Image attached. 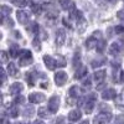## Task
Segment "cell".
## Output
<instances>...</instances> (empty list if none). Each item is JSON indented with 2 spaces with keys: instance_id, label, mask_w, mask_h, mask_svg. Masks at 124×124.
<instances>
[{
  "instance_id": "cell-1",
  "label": "cell",
  "mask_w": 124,
  "mask_h": 124,
  "mask_svg": "<svg viewBox=\"0 0 124 124\" xmlns=\"http://www.w3.org/2000/svg\"><path fill=\"white\" fill-rule=\"evenodd\" d=\"M32 62V55L29 50H23L20 52V58H19V65L20 66H27Z\"/></svg>"
},
{
  "instance_id": "cell-2",
  "label": "cell",
  "mask_w": 124,
  "mask_h": 124,
  "mask_svg": "<svg viewBox=\"0 0 124 124\" xmlns=\"http://www.w3.org/2000/svg\"><path fill=\"white\" fill-rule=\"evenodd\" d=\"M96 99H97V96L96 93H91V96H88L87 101H85V112L87 113V114H89V113H92L93 108H94L96 106Z\"/></svg>"
},
{
  "instance_id": "cell-3",
  "label": "cell",
  "mask_w": 124,
  "mask_h": 124,
  "mask_svg": "<svg viewBox=\"0 0 124 124\" xmlns=\"http://www.w3.org/2000/svg\"><path fill=\"white\" fill-rule=\"evenodd\" d=\"M60 103H61L60 97H58L57 94H54L52 97L50 98V101H48V106H47L48 110H50L51 113H57V110H58V108H60Z\"/></svg>"
},
{
  "instance_id": "cell-4",
  "label": "cell",
  "mask_w": 124,
  "mask_h": 124,
  "mask_svg": "<svg viewBox=\"0 0 124 124\" xmlns=\"http://www.w3.org/2000/svg\"><path fill=\"white\" fill-rule=\"evenodd\" d=\"M110 119H112L110 112H99L98 116L94 118V123L96 124H108Z\"/></svg>"
},
{
  "instance_id": "cell-5",
  "label": "cell",
  "mask_w": 124,
  "mask_h": 124,
  "mask_svg": "<svg viewBox=\"0 0 124 124\" xmlns=\"http://www.w3.org/2000/svg\"><path fill=\"white\" fill-rule=\"evenodd\" d=\"M29 101H30V103H32V104H35V103H41V102L45 101V94L39 93V92H32L29 94Z\"/></svg>"
},
{
  "instance_id": "cell-6",
  "label": "cell",
  "mask_w": 124,
  "mask_h": 124,
  "mask_svg": "<svg viewBox=\"0 0 124 124\" xmlns=\"http://www.w3.org/2000/svg\"><path fill=\"white\" fill-rule=\"evenodd\" d=\"M44 62H45L46 67H47L50 71H54V70L58 66V65H57V60L54 58L52 56H48V55L44 56Z\"/></svg>"
},
{
  "instance_id": "cell-7",
  "label": "cell",
  "mask_w": 124,
  "mask_h": 124,
  "mask_svg": "<svg viewBox=\"0 0 124 124\" xmlns=\"http://www.w3.org/2000/svg\"><path fill=\"white\" fill-rule=\"evenodd\" d=\"M16 16H17L19 23L23 24V25H26L30 21V14L27 11H25V10H19L16 13Z\"/></svg>"
},
{
  "instance_id": "cell-8",
  "label": "cell",
  "mask_w": 124,
  "mask_h": 124,
  "mask_svg": "<svg viewBox=\"0 0 124 124\" xmlns=\"http://www.w3.org/2000/svg\"><path fill=\"white\" fill-rule=\"evenodd\" d=\"M65 40H66V32L63 29H58L56 31V36H55V41H56V45L57 46H62L65 44Z\"/></svg>"
},
{
  "instance_id": "cell-9",
  "label": "cell",
  "mask_w": 124,
  "mask_h": 124,
  "mask_svg": "<svg viewBox=\"0 0 124 124\" xmlns=\"http://www.w3.org/2000/svg\"><path fill=\"white\" fill-rule=\"evenodd\" d=\"M67 81V73L63 71H60V72H56L55 75V82L57 86H63Z\"/></svg>"
},
{
  "instance_id": "cell-10",
  "label": "cell",
  "mask_w": 124,
  "mask_h": 124,
  "mask_svg": "<svg viewBox=\"0 0 124 124\" xmlns=\"http://www.w3.org/2000/svg\"><path fill=\"white\" fill-rule=\"evenodd\" d=\"M117 97V92L113 89V88H107L102 92V98L104 101H110V99H114Z\"/></svg>"
},
{
  "instance_id": "cell-11",
  "label": "cell",
  "mask_w": 124,
  "mask_h": 124,
  "mask_svg": "<svg viewBox=\"0 0 124 124\" xmlns=\"http://www.w3.org/2000/svg\"><path fill=\"white\" fill-rule=\"evenodd\" d=\"M23 89H24V86L20 83V82H15V83H13L11 86H10V88H9L10 93H11L13 96H19L20 92H21Z\"/></svg>"
},
{
  "instance_id": "cell-12",
  "label": "cell",
  "mask_w": 124,
  "mask_h": 124,
  "mask_svg": "<svg viewBox=\"0 0 124 124\" xmlns=\"http://www.w3.org/2000/svg\"><path fill=\"white\" fill-rule=\"evenodd\" d=\"M60 5L63 10H68V11H72L76 9L75 1H72V0H60Z\"/></svg>"
},
{
  "instance_id": "cell-13",
  "label": "cell",
  "mask_w": 124,
  "mask_h": 124,
  "mask_svg": "<svg viewBox=\"0 0 124 124\" xmlns=\"http://www.w3.org/2000/svg\"><path fill=\"white\" fill-rule=\"evenodd\" d=\"M107 76V72L104 70H101V71H96L94 72V75H93V78H94L96 82H98V83H102L103 81H104Z\"/></svg>"
},
{
  "instance_id": "cell-14",
  "label": "cell",
  "mask_w": 124,
  "mask_h": 124,
  "mask_svg": "<svg viewBox=\"0 0 124 124\" xmlns=\"http://www.w3.org/2000/svg\"><path fill=\"white\" fill-rule=\"evenodd\" d=\"M81 117H82V113L78 109H73V110H71L68 113V119L71 122H77V120L81 119Z\"/></svg>"
},
{
  "instance_id": "cell-15",
  "label": "cell",
  "mask_w": 124,
  "mask_h": 124,
  "mask_svg": "<svg viewBox=\"0 0 124 124\" xmlns=\"http://www.w3.org/2000/svg\"><path fill=\"white\" fill-rule=\"evenodd\" d=\"M82 93V89L79 88V86H72L70 89H68V94L73 98H78Z\"/></svg>"
},
{
  "instance_id": "cell-16",
  "label": "cell",
  "mask_w": 124,
  "mask_h": 124,
  "mask_svg": "<svg viewBox=\"0 0 124 124\" xmlns=\"http://www.w3.org/2000/svg\"><path fill=\"white\" fill-rule=\"evenodd\" d=\"M70 19H73V20H77V21H81V20L83 19V14H82V11H79V10L75 9V10H72V11H70Z\"/></svg>"
},
{
  "instance_id": "cell-17",
  "label": "cell",
  "mask_w": 124,
  "mask_h": 124,
  "mask_svg": "<svg viewBox=\"0 0 124 124\" xmlns=\"http://www.w3.org/2000/svg\"><path fill=\"white\" fill-rule=\"evenodd\" d=\"M20 47H19V45H16V44H11L10 45V48H9V54L11 55V57H17V55H20Z\"/></svg>"
},
{
  "instance_id": "cell-18",
  "label": "cell",
  "mask_w": 124,
  "mask_h": 124,
  "mask_svg": "<svg viewBox=\"0 0 124 124\" xmlns=\"http://www.w3.org/2000/svg\"><path fill=\"white\" fill-rule=\"evenodd\" d=\"M119 51H120V42H113L110 44L109 46V54L113 55V56H116L119 54Z\"/></svg>"
},
{
  "instance_id": "cell-19",
  "label": "cell",
  "mask_w": 124,
  "mask_h": 124,
  "mask_svg": "<svg viewBox=\"0 0 124 124\" xmlns=\"http://www.w3.org/2000/svg\"><path fill=\"white\" fill-rule=\"evenodd\" d=\"M85 45H86V47H87L88 50H92L93 47H97V45H98V40H97V39H94L93 36H91L89 39H87V40H86Z\"/></svg>"
},
{
  "instance_id": "cell-20",
  "label": "cell",
  "mask_w": 124,
  "mask_h": 124,
  "mask_svg": "<svg viewBox=\"0 0 124 124\" xmlns=\"http://www.w3.org/2000/svg\"><path fill=\"white\" fill-rule=\"evenodd\" d=\"M87 75V68L85 66H79V70L76 71V75H75V78L76 79H79L82 77H85Z\"/></svg>"
},
{
  "instance_id": "cell-21",
  "label": "cell",
  "mask_w": 124,
  "mask_h": 124,
  "mask_svg": "<svg viewBox=\"0 0 124 124\" xmlns=\"http://www.w3.org/2000/svg\"><path fill=\"white\" fill-rule=\"evenodd\" d=\"M103 63H106V58H104V57H98V58L93 60V61L91 62V66H92L93 68H97V67L102 66Z\"/></svg>"
},
{
  "instance_id": "cell-22",
  "label": "cell",
  "mask_w": 124,
  "mask_h": 124,
  "mask_svg": "<svg viewBox=\"0 0 124 124\" xmlns=\"http://www.w3.org/2000/svg\"><path fill=\"white\" fill-rule=\"evenodd\" d=\"M8 116L10 118H16L19 116V109L16 106H11L9 109H8Z\"/></svg>"
},
{
  "instance_id": "cell-23",
  "label": "cell",
  "mask_w": 124,
  "mask_h": 124,
  "mask_svg": "<svg viewBox=\"0 0 124 124\" xmlns=\"http://www.w3.org/2000/svg\"><path fill=\"white\" fill-rule=\"evenodd\" d=\"M8 73L10 75V76H16L17 75V67H16V65L15 63H11V62H10V63L8 65Z\"/></svg>"
},
{
  "instance_id": "cell-24",
  "label": "cell",
  "mask_w": 124,
  "mask_h": 124,
  "mask_svg": "<svg viewBox=\"0 0 124 124\" xmlns=\"http://www.w3.org/2000/svg\"><path fill=\"white\" fill-rule=\"evenodd\" d=\"M27 30L30 31V32H32V34H35V35H37V34H40V31H41V29H40V26L36 24V23H32L29 27H27Z\"/></svg>"
},
{
  "instance_id": "cell-25",
  "label": "cell",
  "mask_w": 124,
  "mask_h": 124,
  "mask_svg": "<svg viewBox=\"0 0 124 124\" xmlns=\"http://www.w3.org/2000/svg\"><path fill=\"white\" fill-rule=\"evenodd\" d=\"M30 8H31V11H32L34 14H40L41 11H42L41 5L40 4H36V3H31L30 4Z\"/></svg>"
},
{
  "instance_id": "cell-26",
  "label": "cell",
  "mask_w": 124,
  "mask_h": 124,
  "mask_svg": "<svg viewBox=\"0 0 124 124\" xmlns=\"http://www.w3.org/2000/svg\"><path fill=\"white\" fill-rule=\"evenodd\" d=\"M106 47H107L106 40H101V41H98V45H97V51H98V54H103V51L106 50Z\"/></svg>"
},
{
  "instance_id": "cell-27",
  "label": "cell",
  "mask_w": 124,
  "mask_h": 124,
  "mask_svg": "<svg viewBox=\"0 0 124 124\" xmlns=\"http://www.w3.org/2000/svg\"><path fill=\"white\" fill-rule=\"evenodd\" d=\"M116 102H117V104L118 106H120V107H124V89L119 93V94H117V97H116Z\"/></svg>"
},
{
  "instance_id": "cell-28",
  "label": "cell",
  "mask_w": 124,
  "mask_h": 124,
  "mask_svg": "<svg viewBox=\"0 0 124 124\" xmlns=\"http://www.w3.org/2000/svg\"><path fill=\"white\" fill-rule=\"evenodd\" d=\"M35 79H36V76L34 75V73H27V76H26V81H27V83H29V86H35Z\"/></svg>"
},
{
  "instance_id": "cell-29",
  "label": "cell",
  "mask_w": 124,
  "mask_h": 124,
  "mask_svg": "<svg viewBox=\"0 0 124 124\" xmlns=\"http://www.w3.org/2000/svg\"><path fill=\"white\" fill-rule=\"evenodd\" d=\"M39 116L41 118H48V108H44V107H41L39 109Z\"/></svg>"
},
{
  "instance_id": "cell-30",
  "label": "cell",
  "mask_w": 124,
  "mask_h": 124,
  "mask_svg": "<svg viewBox=\"0 0 124 124\" xmlns=\"http://www.w3.org/2000/svg\"><path fill=\"white\" fill-rule=\"evenodd\" d=\"M32 46H34L35 51H40L41 50V42H40V39L39 37H35L32 40Z\"/></svg>"
},
{
  "instance_id": "cell-31",
  "label": "cell",
  "mask_w": 124,
  "mask_h": 124,
  "mask_svg": "<svg viewBox=\"0 0 124 124\" xmlns=\"http://www.w3.org/2000/svg\"><path fill=\"white\" fill-rule=\"evenodd\" d=\"M10 14H11V9H10L9 6H6V5H1V15L8 16Z\"/></svg>"
},
{
  "instance_id": "cell-32",
  "label": "cell",
  "mask_w": 124,
  "mask_h": 124,
  "mask_svg": "<svg viewBox=\"0 0 124 124\" xmlns=\"http://www.w3.org/2000/svg\"><path fill=\"white\" fill-rule=\"evenodd\" d=\"M11 3L13 5L15 6H20V8H23V6H26V0H11Z\"/></svg>"
},
{
  "instance_id": "cell-33",
  "label": "cell",
  "mask_w": 124,
  "mask_h": 124,
  "mask_svg": "<svg viewBox=\"0 0 124 124\" xmlns=\"http://www.w3.org/2000/svg\"><path fill=\"white\" fill-rule=\"evenodd\" d=\"M57 65H58L60 67H65V66L67 65V63H66V60H65L63 56H61V55H60V56L57 57Z\"/></svg>"
},
{
  "instance_id": "cell-34",
  "label": "cell",
  "mask_w": 124,
  "mask_h": 124,
  "mask_svg": "<svg viewBox=\"0 0 124 124\" xmlns=\"http://www.w3.org/2000/svg\"><path fill=\"white\" fill-rule=\"evenodd\" d=\"M24 114L26 116V117H31L34 114V107L32 106H29V107H26V109H25V112H24Z\"/></svg>"
},
{
  "instance_id": "cell-35",
  "label": "cell",
  "mask_w": 124,
  "mask_h": 124,
  "mask_svg": "<svg viewBox=\"0 0 124 124\" xmlns=\"http://www.w3.org/2000/svg\"><path fill=\"white\" fill-rule=\"evenodd\" d=\"M78 23H81V27H78V31L79 32H83V31L86 30V27H87V21L85 19H82L81 21H78Z\"/></svg>"
},
{
  "instance_id": "cell-36",
  "label": "cell",
  "mask_w": 124,
  "mask_h": 124,
  "mask_svg": "<svg viewBox=\"0 0 124 124\" xmlns=\"http://www.w3.org/2000/svg\"><path fill=\"white\" fill-rule=\"evenodd\" d=\"M114 31H116L117 35H123L124 34V26L123 25H117L114 27Z\"/></svg>"
},
{
  "instance_id": "cell-37",
  "label": "cell",
  "mask_w": 124,
  "mask_h": 124,
  "mask_svg": "<svg viewBox=\"0 0 124 124\" xmlns=\"http://www.w3.org/2000/svg\"><path fill=\"white\" fill-rule=\"evenodd\" d=\"M24 101H25V99H24V97L19 94V96H16V97H15V99H14V103H15V104H19V103H20V104H23V103H24Z\"/></svg>"
},
{
  "instance_id": "cell-38",
  "label": "cell",
  "mask_w": 124,
  "mask_h": 124,
  "mask_svg": "<svg viewBox=\"0 0 124 124\" xmlns=\"http://www.w3.org/2000/svg\"><path fill=\"white\" fill-rule=\"evenodd\" d=\"M117 16H118V19H119V20H122V21H124V9L119 10V11L117 13Z\"/></svg>"
},
{
  "instance_id": "cell-39",
  "label": "cell",
  "mask_w": 124,
  "mask_h": 124,
  "mask_svg": "<svg viewBox=\"0 0 124 124\" xmlns=\"http://www.w3.org/2000/svg\"><path fill=\"white\" fill-rule=\"evenodd\" d=\"M92 36L99 41V40H101V37H102V32H101V31H94V32L92 34Z\"/></svg>"
},
{
  "instance_id": "cell-40",
  "label": "cell",
  "mask_w": 124,
  "mask_h": 124,
  "mask_svg": "<svg viewBox=\"0 0 124 124\" xmlns=\"http://www.w3.org/2000/svg\"><path fill=\"white\" fill-rule=\"evenodd\" d=\"M0 56H1V62L5 63V62L8 61V54L5 52V51H1V55H0Z\"/></svg>"
},
{
  "instance_id": "cell-41",
  "label": "cell",
  "mask_w": 124,
  "mask_h": 124,
  "mask_svg": "<svg viewBox=\"0 0 124 124\" xmlns=\"http://www.w3.org/2000/svg\"><path fill=\"white\" fill-rule=\"evenodd\" d=\"M83 87L85 88H91V79L89 78H86V81L83 82Z\"/></svg>"
},
{
  "instance_id": "cell-42",
  "label": "cell",
  "mask_w": 124,
  "mask_h": 124,
  "mask_svg": "<svg viewBox=\"0 0 124 124\" xmlns=\"http://www.w3.org/2000/svg\"><path fill=\"white\" fill-rule=\"evenodd\" d=\"M1 81H3V83H5V81H6V72L4 68H1Z\"/></svg>"
},
{
  "instance_id": "cell-43",
  "label": "cell",
  "mask_w": 124,
  "mask_h": 124,
  "mask_svg": "<svg viewBox=\"0 0 124 124\" xmlns=\"http://www.w3.org/2000/svg\"><path fill=\"white\" fill-rule=\"evenodd\" d=\"M62 23H63V24H65V26H66V27H70V29H72V26H71V24H70V23L67 21V19H66V17H65V19H62Z\"/></svg>"
},
{
  "instance_id": "cell-44",
  "label": "cell",
  "mask_w": 124,
  "mask_h": 124,
  "mask_svg": "<svg viewBox=\"0 0 124 124\" xmlns=\"http://www.w3.org/2000/svg\"><path fill=\"white\" fill-rule=\"evenodd\" d=\"M14 36H15L16 39H21V34H20L19 31H14Z\"/></svg>"
},
{
  "instance_id": "cell-45",
  "label": "cell",
  "mask_w": 124,
  "mask_h": 124,
  "mask_svg": "<svg viewBox=\"0 0 124 124\" xmlns=\"http://www.w3.org/2000/svg\"><path fill=\"white\" fill-rule=\"evenodd\" d=\"M119 81H120V82H124V71L120 72V75H119Z\"/></svg>"
},
{
  "instance_id": "cell-46",
  "label": "cell",
  "mask_w": 124,
  "mask_h": 124,
  "mask_svg": "<svg viewBox=\"0 0 124 124\" xmlns=\"http://www.w3.org/2000/svg\"><path fill=\"white\" fill-rule=\"evenodd\" d=\"M116 124H124V119L122 118V120H120V123H119V118L117 119V122H116Z\"/></svg>"
},
{
  "instance_id": "cell-47",
  "label": "cell",
  "mask_w": 124,
  "mask_h": 124,
  "mask_svg": "<svg viewBox=\"0 0 124 124\" xmlns=\"http://www.w3.org/2000/svg\"><path fill=\"white\" fill-rule=\"evenodd\" d=\"M34 124H45V123H44L42 120H35V122H34Z\"/></svg>"
},
{
  "instance_id": "cell-48",
  "label": "cell",
  "mask_w": 124,
  "mask_h": 124,
  "mask_svg": "<svg viewBox=\"0 0 124 124\" xmlns=\"http://www.w3.org/2000/svg\"><path fill=\"white\" fill-rule=\"evenodd\" d=\"M81 124H89V120H83Z\"/></svg>"
},
{
  "instance_id": "cell-49",
  "label": "cell",
  "mask_w": 124,
  "mask_h": 124,
  "mask_svg": "<svg viewBox=\"0 0 124 124\" xmlns=\"http://www.w3.org/2000/svg\"><path fill=\"white\" fill-rule=\"evenodd\" d=\"M108 1H110V3H113V1H116V0H108Z\"/></svg>"
},
{
  "instance_id": "cell-50",
  "label": "cell",
  "mask_w": 124,
  "mask_h": 124,
  "mask_svg": "<svg viewBox=\"0 0 124 124\" xmlns=\"http://www.w3.org/2000/svg\"><path fill=\"white\" fill-rule=\"evenodd\" d=\"M96 1H97V3H99V0H96Z\"/></svg>"
}]
</instances>
